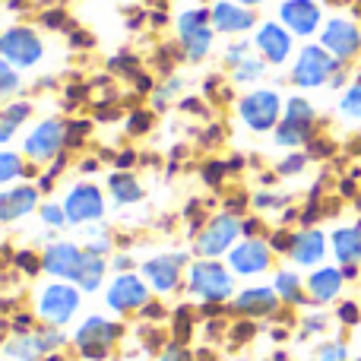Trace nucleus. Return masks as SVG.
<instances>
[{
	"label": "nucleus",
	"mask_w": 361,
	"mask_h": 361,
	"mask_svg": "<svg viewBox=\"0 0 361 361\" xmlns=\"http://www.w3.org/2000/svg\"><path fill=\"white\" fill-rule=\"evenodd\" d=\"M114 267H118V269H130V257H118V260H114Z\"/></svg>",
	"instance_id": "nucleus-51"
},
{
	"label": "nucleus",
	"mask_w": 361,
	"mask_h": 361,
	"mask_svg": "<svg viewBox=\"0 0 361 361\" xmlns=\"http://www.w3.org/2000/svg\"><path fill=\"white\" fill-rule=\"evenodd\" d=\"M4 114H6V121H10L13 127H19L32 114V105H29V102H10V105L4 108Z\"/></svg>",
	"instance_id": "nucleus-37"
},
{
	"label": "nucleus",
	"mask_w": 361,
	"mask_h": 361,
	"mask_svg": "<svg viewBox=\"0 0 361 361\" xmlns=\"http://www.w3.org/2000/svg\"><path fill=\"white\" fill-rule=\"evenodd\" d=\"M108 190H111L118 206H130V203L143 200V187H140L137 175H130V171H114V175L108 178Z\"/></svg>",
	"instance_id": "nucleus-26"
},
{
	"label": "nucleus",
	"mask_w": 361,
	"mask_h": 361,
	"mask_svg": "<svg viewBox=\"0 0 361 361\" xmlns=\"http://www.w3.org/2000/svg\"><path fill=\"white\" fill-rule=\"evenodd\" d=\"M63 143H67V127H63V121L48 118V121H42V124H35V130L25 137L23 156L38 165L54 162L57 156H63Z\"/></svg>",
	"instance_id": "nucleus-5"
},
{
	"label": "nucleus",
	"mask_w": 361,
	"mask_h": 361,
	"mask_svg": "<svg viewBox=\"0 0 361 361\" xmlns=\"http://www.w3.org/2000/svg\"><path fill=\"white\" fill-rule=\"evenodd\" d=\"M225 178V165H219V162H212L209 169H206V180H209V184H219V180Z\"/></svg>",
	"instance_id": "nucleus-46"
},
{
	"label": "nucleus",
	"mask_w": 361,
	"mask_h": 361,
	"mask_svg": "<svg viewBox=\"0 0 361 361\" xmlns=\"http://www.w3.org/2000/svg\"><path fill=\"white\" fill-rule=\"evenodd\" d=\"M190 292L200 301H225L235 292V279L219 260H197L190 267Z\"/></svg>",
	"instance_id": "nucleus-4"
},
{
	"label": "nucleus",
	"mask_w": 361,
	"mask_h": 361,
	"mask_svg": "<svg viewBox=\"0 0 361 361\" xmlns=\"http://www.w3.org/2000/svg\"><path fill=\"white\" fill-rule=\"evenodd\" d=\"M305 165H307V156H301V152H292L288 159H282L279 169H276V171H279L282 178H288V175H298V171L305 169Z\"/></svg>",
	"instance_id": "nucleus-38"
},
{
	"label": "nucleus",
	"mask_w": 361,
	"mask_h": 361,
	"mask_svg": "<svg viewBox=\"0 0 361 361\" xmlns=\"http://www.w3.org/2000/svg\"><path fill=\"white\" fill-rule=\"evenodd\" d=\"M355 361H361V358H355Z\"/></svg>",
	"instance_id": "nucleus-54"
},
{
	"label": "nucleus",
	"mask_w": 361,
	"mask_h": 361,
	"mask_svg": "<svg viewBox=\"0 0 361 361\" xmlns=\"http://www.w3.org/2000/svg\"><path fill=\"white\" fill-rule=\"evenodd\" d=\"M4 352L10 361H44L51 349H48L44 333H19L13 343L4 345Z\"/></svg>",
	"instance_id": "nucleus-23"
},
{
	"label": "nucleus",
	"mask_w": 361,
	"mask_h": 361,
	"mask_svg": "<svg viewBox=\"0 0 361 361\" xmlns=\"http://www.w3.org/2000/svg\"><path fill=\"white\" fill-rule=\"evenodd\" d=\"M250 54H254V51H250V44H247V42H235V44H228V51H225V67L235 70L238 63L247 61Z\"/></svg>",
	"instance_id": "nucleus-36"
},
{
	"label": "nucleus",
	"mask_w": 361,
	"mask_h": 361,
	"mask_svg": "<svg viewBox=\"0 0 361 361\" xmlns=\"http://www.w3.org/2000/svg\"><path fill=\"white\" fill-rule=\"evenodd\" d=\"M345 358H349V352H345L343 343H324L311 361H345Z\"/></svg>",
	"instance_id": "nucleus-35"
},
{
	"label": "nucleus",
	"mask_w": 361,
	"mask_h": 361,
	"mask_svg": "<svg viewBox=\"0 0 361 361\" xmlns=\"http://www.w3.org/2000/svg\"><path fill=\"white\" fill-rule=\"evenodd\" d=\"M212 19L206 10H187L178 16V35L187 61H203L212 48Z\"/></svg>",
	"instance_id": "nucleus-8"
},
{
	"label": "nucleus",
	"mask_w": 361,
	"mask_h": 361,
	"mask_svg": "<svg viewBox=\"0 0 361 361\" xmlns=\"http://www.w3.org/2000/svg\"><path fill=\"white\" fill-rule=\"evenodd\" d=\"M38 206V187L35 184H16L10 190L0 193V222H16V219L29 216Z\"/></svg>",
	"instance_id": "nucleus-19"
},
{
	"label": "nucleus",
	"mask_w": 361,
	"mask_h": 361,
	"mask_svg": "<svg viewBox=\"0 0 361 361\" xmlns=\"http://www.w3.org/2000/svg\"><path fill=\"white\" fill-rule=\"evenodd\" d=\"M254 206H257V209H269V206L276 209V206H282V197H269V193H260V197L254 200Z\"/></svg>",
	"instance_id": "nucleus-45"
},
{
	"label": "nucleus",
	"mask_w": 361,
	"mask_h": 361,
	"mask_svg": "<svg viewBox=\"0 0 361 361\" xmlns=\"http://www.w3.org/2000/svg\"><path fill=\"white\" fill-rule=\"evenodd\" d=\"M187 257L184 254H162V257H152V260L143 263V276L149 279V286L156 292H171L178 286V276L180 267H184Z\"/></svg>",
	"instance_id": "nucleus-18"
},
{
	"label": "nucleus",
	"mask_w": 361,
	"mask_h": 361,
	"mask_svg": "<svg viewBox=\"0 0 361 361\" xmlns=\"http://www.w3.org/2000/svg\"><path fill=\"white\" fill-rule=\"evenodd\" d=\"M273 288H276V295H279L282 301H288V305H301V301H305V292H301V279H298V273H288V269L276 273Z\"/></svg>",
	"instance_id": "nucleus-28"
},
{
	"label": "nucleus",
	"mask_w": 361,
	"mask_h": 361,
	"mask_svg": "<svg viewBox=\"0 0 361 361\" xmlns=\"http://www.w3.org/2000/svg\"><path fill=\"white\" fill-rule=\"evenodd\" d=\"M16 178H25V159L19 156V152L0 149V187L16 180Z\"/></svg>",
	"instance_id": "nucleus-29"
},
{
	"label": "nucleus",
	"mask_w": 361,
	"mask_h": 361,
	"mask_svg": "<svg viewBox=\"0 0 361 361\" xmlns=\"http://www.w3.org/2000/svg\"><path fill=\"white\" fill-rule=\"evenodd\" d=\"M358 317H361V314H358V305H352V301L339 307V320H343V324H358Z\"/></svg>",
	"instance_id": "nucleus-44"
},
{
	"label": "nucleus",
	"mask_w": 361,
	"mask_h": 361,
	"mask_svg": "<svg viewBox=\"0 0 361 361\" xmlns=\"http://www.w3.org/2000/svg\"><path fill=\"white\" fill-rule=\"evenodd\" d=\"M235 4H241V6H257V4H263V0H235Z\"/></svg>",
	"instance_id": "nucleus-52"
},
{
	"label": "nucleus",
	"mask_w": 361,
	"mask_h": 361,
	"mask_svg": "<svg viewBox=\"0 0 361 361\" xmlns=\"http://www.w3.org/2000/svg\"><path fill=\"white\" fill-rule=\"evenodd\" d=\"M180 89V80H169L162 89L156 92V108H165V102H169V95H175Z\"/></svg>",
	"instance_id": "nucleus-41"
},
{
	"label": "nucleus",
	"mask_w": 361,
	"mask_h": 361,
	"mask_svg": "<svg viewBox=\"0 0 361 361\" xmlns=\"http://www.w3.org/2000/svg\"><path fill=\"white\" fill-rule=\"evenodd\" d=\"M16 267H23L25 273H35V269L42 267V260H38L35 254H29V250H23V254H16Z\"/></svg>",
	"instance_id": "nucleus-42"
},
{
	"label": "nucleus",
	"mask_w": 361,
	"mask_h": 361,
	"mask_svg": "<svg viewBox=\"0 0 361 361\" xmlns=\"http://www.w3.org/2000/svg\"><path fill=\"white\" fill-rule=\"evenodd\" d=\"M269 257H273V250H269V244L260 241V238H247V241L235 244V247L228 250V263L238 276L263 273V269L269 267Z\"/></svg>",
	"instance_id": "nucleus-15"
},
{
	"label": "nucleus",
	"mask_w": 361,
	"mask_h": 361,
	"mask_svg": "<svg viewBox=\"0 0 361 361\" xmlns=\"http://www.w3.org/2000/svg\"><path fill=\"white\" fill-rule=\"evenodd\" d=\"M146 301H149V288L133 273H121L111 282V288H108V307L111 311L127 314V311H137V307H146Z\"/></svg>",
	"instance_id": "nucleus-13"
},
{
	"label": "nucleus",
	"mask_w": 361,
	"mask_h": 361,
	"mask_svg": "<svg viewBox=\"0 0 361 361\" xmlns=\"http://www.w3.org/2000/svg\"><path fill=\"white\" fill-rule=\"evenodd\" d=\"M42 23L48 25V29H57V25L63 23V13H44V16H42Z\"/></svg>",
	"instance_id": "nucleus-48"
},
{
	"label": "nucleus",
	"mask_w": 361,
	"mask_h": 361,
	"mask_svg": "<svg viewBox=\"0 0 361 361\" xmlns=\"http://www.w3.org/2000/svg\"><path fill=\"white\" fill-rule=\"evenodd\" d=\"M162 361H190V352L180 349V345H169V349L162 352Z\"/></svg>",
	"instance_id": "nucleus-43"
},
{
	"label": "nucleus",
	"mask_w": 361,
	"mask_h": 361,
	"mask_svg": "<svg viewBox=\"0 0 361 361\" xmlns=\"http://www.w3.org/2000/svg\"><path fill=\"white\" fill-rule=\"evenodd\" d=\"M209 19H212V29L225 32V35L250 32L254 23H257L254 13H250V6H241V4H235V0H219V4H212Z\"/></svg>",
	"instance_id": "nucleus-16"
},
{
	"label": "nucleus",
	"mask_w": 361,
	"mask_h": 361,
	"mask_svg": "<svg viewBox=\"0 0 361 361\" xmlns=\"http://www.w3.org/2000/svg\"><path fill=\"white\" fill-rule=\"evenodd\" d=\"M333 254L343 267H355L361 260V225H345V228H336L330 238Z\"/></svg>",
	"instance_id": "nucleus-24"
},
{
	"label": "nucleus",
	"mask_w": 361,
	"mask_h": 361,
	"mask_svg": "<svg viewBox=\"0 0 361 361\" xmlns=\"http://www.w3.org/2000/svg\"><path fill=\"white\" fill-rule=\"evenodd\" d=\"M279 307V295L276 288H244L235 298V311L247 314V317H267Z\"/></svg>",
	"instance_id": "nucleus-22"
},
{
	"label": "nucleus",
	"mask_w": 361,
	"mask_h": 361,
	"mask_svg": "<svg viewBox=\"0 0 361 361\" xmlns=\"http://www.w3.org/2000/svg\"><path fill=\"white\" fill-rule=\"evenodd\" d=\"M63 212H67L70 225H82V222H95V219L105 216V200H102V190L89 180L82 184H73L63 200Z\"/></svg>",
	"instance_id": "nucleus-10"
},
{
	"label": "nucleus",
	"mask_w": 361,
	"mask_h": 361,
	"mask_svg": "<svg viewBox=\"0 0 361 361\" xmlns=\"http://www.w3.org/2000/svg\"><path fill=\"white\" fill-rule=\"evenodd\" d=\"M254 48L260 51V57L267 63L279 67V63H286L288 54H292V32L279 23H263L260 29H257Z\"/></svg>",
	"instance_id": "nucleus-14"
},
{
	"label": "nucleus",
	"mask_w": 361,
	"mask_h": 361,
	"mask_svg": "<svg viewBox=\"0 0 361 361\" xmlns=\"http://www.w3.org/2000/svg\"><path fill=\"white\" fill-rule=\"evenodd\" d=\"M288 254H292V260L298 263V267H317V263L326 257V238H324V231H317V228L298 231Z\"/></svg>",
	"instance_id": "nucleus-20"
},
{
	"label": "nucleus",
	"mask_w": 361,
	"mask_h": 361,
	"mask_svg": "<svg viewBox=\"0 0 361 361\" xmlns=\"http://www.w3.org/2000/svg\"><path fill=\"white\" fill-rule=\"evenodd\" d=\"M324 324H326L324 317H311V320L305 324V333H317V330H324Z\"/></svg>",
	"instance_id": "nucleus-49"
},
{
	"label": "nucleus",
	"mask_w": 361,
	"mask_h": 361,
	"mask_svg": "<svg viewBox=\"0 0 361 361\" xmlns=\"http://www.w3.org/2000/svg\"><path fill=\"white\" fill-rule=\"evenodd\" d=\"M42 222L51 225V228H63V225H67V212H63V203H44V206H42Z\"/></svg>",
	"instance_id": "nucleus-34"
},
{
	"label": "nucleus",
	"mask_w": 361,
	"mask_h": 361,
	"mask_svg": "<svg viewBox=\"0 0 361 361\" xmlns=\"http://www.w3.org/2000/svg\"><path fill=\"white\" fill-rule=\"evenodd\" d=\"M279 19L292 35H314L320 25V6L314 0H286L279 6Z\"/></svg>",
	"instance_id": "nucleus-17"
},
{
	"label": "nucleus",
	"mask_w": 361,
	"mask_h": 361,
	"mask_svg": "<svg viewBox=\"0 0 361 361\" xmlns=\"http://www.w3.org/2000/svg\"><path fill=\"white\" fill-rule=\"evenodd\" d=\"M149 124H152V114L149 111H133L127 130H130V133H146V130H149Z\"/></svg>",
	"instance_id": "nucleus-39"
},
{
	"label": "nucleus",
	"mask_w": 361,
	"mask_h": 361,
	"mask_svg": "<svg viewBox=\"0 0 361 361\" xmlns=\"http://www.w3.org/2000/svg\"><path fill=\"white\" fill-rule=\"evenodd\" d=\"M44 361H61V355H48V358H44Z\"/></svg>",
	"instance_id": "nucleus-53"
},
{
	"label": "nucleus",
	"mask_w": 361,
	"mask_h": 361,
	"mask_svg": "<svg viewBox=\"0 0 361 361\" xmlns=\"http://www.w3.org/2000/svg\"><path fill=\"white\" fill-rule=\"evenodd\" d=\"M19 86H23V80H19L16 67H13L10 61H4V57H0V99H10V95H16Z\"/></svg>",
	"instance_id": "nucleus-31"
},
{
	"label": "nucleus",
	"mask_w": 361,
	"mask_h": 361,
	"mask_svg": "<svg viewBox=\"0 0 361 361\" xmlns=\"http://www.w3.org/2000/svg\"><path fill=\"white\" fill-rule=\"evenodd\" d=\"M238 235H241V222H238L231 212H222V216H216L200 231V238L193 241V254L203 257V260H216L219 254L235 247Z\"/></svg>",
	"instance_id": "nucleus-7"
},
{
	"label": "nucleus",
	"mask_w": 361,
	"mask_h": 361,
	"mask_svg": "<svg viewBox=\"0 0 361 361\" xmlns=\"http://www.w3.org/2000/svg\"><path fill=\"white\" fill-rule=\"evenodd\" d=\"M118 336H121V326L118 324H111V320H105V317H89L86 324L76 330L73 343H76V349L82 352V358L102 361L108 355V349L114 345V339H118Z\"/></svg>",
	"instance_id": "nucleus-9"
},
{
	"label": "nucleus",
	"mask_w": 361,
	"mask_h": 361,
	"mask_svg": "<svg viewBox=\"0 0 361 361\" xmlns=\"http://www.w3.org/2000/svg\"><path fill=\"white\" fill-rule=\"evenodd\" d=\"M339 111L352 121H361V80L355 82V86L345 89V95L339 99Z\"/></svg>",
	"instance_id": "nucleus-32"
},
{
	"label": "nucleus",
	"mask_w": 361,
	"mask_h": 361,
	"mask_svg": "<svg viewBox=\"0 0 361 361\" xmlns=\"http://www.w3.org/2000/svg\"><path fill=\"white\" fill-rule=\"evenodd\" d=\"M80 311V286H67V282H51L38 295V314L44 324L63 326L70 317Z\"/></svg>",
	"instance_id": "nucleus-6"
},
{
	"label": "nucleus",
	"mask_w": 361,
	"mask_h": 361,
	"mask_svg": "<svg viewBox=\"0 0 361 361\" xmlns=\"http://www.w3.org/2000/svg\"><path fill=\"white\" fill-rule=\"evenodd\" d=\"M314 133V121H301V118H282L279 127L273 130L276 143L286 146V149H298V146L311 143Z\"/></svg>",
	"instance_id": "nucleus-25"
},
{
	"label": "nucleus",
	"mask_w": 361,
	"mask_h": 361,
	"mask_svg": "<svg viewBox=\"0 0 361 361\" xmlns=\"http://www.w3.org/2000/svg\"><path fill=\"white\" fill-rule=\"evenodd\" d=\"M42 54H44V44L38 38V32L29 29V25H13V29H6L0 35V57L10 61L16 70L35 67L42 61Z\"/></svg>",
	"instance_id": "nucleus-3"
},
{
	"label": "nucleus",
	"mask_w": 361,
	"mask_h": 361,
	"mask_svg": "<svg viewBox=\"0 0 361 361\" xmlns=\"http://www.w3.org/2000/svg\"><path fill=\"white\" fill-rule=\"evenodd\" d=\"M82 257H86V250H80L76 244L57 241V244H51V247H44L42 269H44V273H51V276H57V279L76 282L80 267H82Z\"/></svg>",
	"instance_id": "nucleus-12"
},
{
	"label": "nucleus",
	"mask_w": 361,
	"mask_h": 361,
	"mask_svg": "<svg viewBox=\"0 0 361 361\" xmlns=\"http://www.w3.org/2000/svg\"><path fill=\"white\" fill-rule=\"evenodd\" d=\"M286 118H301V121H314V105L307 99H301V95H295V99L286 102Z\"/></svg>",
	"instance_id": "nucleus-33"
},
{
	"label": "nucleus",
	"mask_w": 361,
	"mask_h": 361,
	"mask_svg": "<svg viewBox=\"0 0 361 361\" xmlns=\"http://www.w3.org/2000/svg\"><path fill=\"white\" fill-rule=\"evenodd\" d=\"M339 73V61L324 48V44H307L298 51L292 63V82L298 89H317L330 82Z\"/></svg>",
	"instance_id": "nucleus-1"
},
{
	"label": "nucleus",
	"mask_w": 361,
	"mask_h": 361,
	"mask_svg": "<svg viewBox=\"0 0 361 361\" xmlns=\"http://www.w3.org/2000/svg\"><path fill=\"white\" fill-rule=\"evenodd\" d=\"M263 73H267V61H263V57H254V54H250L247 61H241L235 70H231V80H235L238 86H244V82H257Z\"/></svg>",
	"instance_id": "nucleus-30"
},
{
	"label": "nucleus",
	"mask_w": 361,
	"mask_h": 361,
	"mask_svg": "<svg viewBox=\"0 0 361 361\" xmlns=\"http://www.w3.org/2000/svg\"><path fill=\"white\" fill-rule=\"evenodd\" d=\"M102 276H105V260H102L99 254H92V250H86L82 267H80V276H76L80 292H95V288L102 286Z\"/></svg>",
	"instance_id": "nucleus-27"
},
{
	"label": "nucleus",
	"mask_w": 361,
	"mask_h": 361,
	"mask_svg": "<svg viewBox=\"0 0 361 361\" xmlns=\"http://www.w3.org/2000/svg\"><path fill=\"white\" fill-rule=\"evenodd\" d=\"M86 133H89V121H73V124L67 127V143L76 146L82 137H86Z\"/></svg>",
	"instance_id": "nucleus-40"
},
{
	"label": "nucleus",
	"mask_w": 361,
	"mask_h": 361,
	"mask_svg": "<svg viewBox=\"0 0 361 361\" xmlns=\"http://www.w3.org/2000/svg\"><path fill=\"white\" fill-rule=\"evenodd\" d=\"M343 279L345 273L336 267H317L311 276H307V292H311V298L317 301V305H326V301H333L339 295V288H343Z\"/></svg>",
	"instance_id": "nucleus-21"
},
{
	"label": "nucleus",
	"mask_w": 361,
	"mask_h": 361,
	"mask_svg": "<svg viewBox=\"0 0 361 361\" xmlns=\"http://www.w3.org/2000/svg\"><path fill=\"white\" fill-rule=\"evenodd\" d=\"M238 114L254 133H267L279 127L282 114V95L276 89H254L238 102Z\"/></svg>",
	"instance_id": "nucleus-2"
},
{
	"label": "nucleus",
	"mask_w": 361,
	"mask_h": 361,
	"mask_svg": "<svg viewBox=\"0 0 361 361\" xmlns=\"http://www.w3.org/2000/svg\"><path fill=\"white\" fill-rule=\"evenodd\" d=\"M320 44H324L339 63L352 61L361 51V32L349 19H330V23L324 25V32H320Z\"/></svg>",
	"instance_id": "nucleus-11"
},
{
	"label": "nucleus",
	"mask_w": 361,
	"mask_h": 361,
	"mask_svg": "<svg viewBox=\"0 0 361 361\" xmlns=\"http://www.w3.org/2000/svg\"><path fill=\"white\" fill-rule=\"evenodd\" d=\"M133 162V152H124V156H118V169H121V165H124V169H127V165H130Z\"/></svg>",
	"instance_id": "nucleus-50"
},
{
	"label": "nucleus",
	"mask_w": 361,
	"mask_h": 361,
	"mask_svg": "<svg viewBox=\"0 0 361 361\" xmlns=\"http://www.w3.org/2000/svg\"><path fill=\"white\" fill-rule=\"evenodd\" d=\"M13 133H16V127H13L10 121H6V114H4V111H0V143H6V140H10Z\"/></svg>",
	"instance_id": "nucleus-47"
}]
</instances>
